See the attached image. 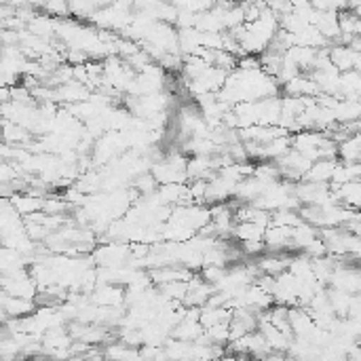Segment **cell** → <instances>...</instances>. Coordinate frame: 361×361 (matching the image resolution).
Returning a JSON list of instances; mask_svg holds the SVG:
<instances>
[{
    "mask_svg": "<svg viewBox=\"0 0 361 361\" xmlns=\"http://www.w3.org/2000/svg\"><path fill=\"white\" fill-rule=\"evenodd\" d=\"M264 226L260 224H252V222H235L233 226V235L237 239H241V243H247V241H262L264 239Z\"/></svg>",
    "mask_w": 361,
    "mask_h": 361,
    "instance_id": "6da1fadb",
    "label": "cell"
}]
</instances>
